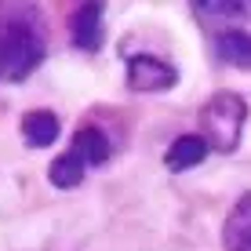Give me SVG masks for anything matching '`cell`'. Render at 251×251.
Here are the masks:
<instances>
[{"label": "cell", "instance_id": "1", "mask_svg": "<svg viewBox=\"0 0 251 251\" xmlns=\"http://www.w3.org/2000/svg\"><path fill=\"white\" fill-rule=\"evenodd\" d=\"M48 55L33 4H0V80L19 84Z\"/></svg>", "mask_w": 251, "mask_h": 251}, {"label": "cell", "instance_id": "2", "mask_svg": "<svg viewBox=\"0 0 251 251\" xmlns=\"http://www.w3.org/2000/svg\"><path fill=\"white\" fill-rule=\"evenodd\" d=\"M197 120H201V138L207 142V150L237 153L240 135H244V120H248V102L240 91H215L201 106Z\"/></svg>", "mask_w": 251, "mask_h": 251}, {"label": "cell", "instance_id": "3", "mask_svg": "<svg viewBox=\"0 0 251 251\" xmlns=\"http://www.w3.org/2000/svg\"><path fill=\"white\" fill-rule=\"evenodd\" d=\"M127 88L138 95H157V91H171L178 84V69L168 62V58L157 55H135L127 62Z\"/></svg>", "mask_w": 251, "mask_h": 251}, {"label": "cell", "instance_id": "4", "mask_svg": "<svg viewBox=\"0 0 251 251\" xmlns=\"http://www.w3.org/2000/svg\"><path fill=\"white\" fill-rule=\"evenodd\" d=\"M102 11H106V7L95 4V0L73 7V15H69L73 48H80V51H99L102 48Z\"/></svg>", "mask_w": 251, "mask_h": 251}, {"label": "cell", "instance_id": "5", "mask_svg": "<svg viewBox=\"0 0 251 251\" xmlns=\"http://www.w3.org/2000/svg\"><path fill=\"white\" fill-rule=\"evenodd\" d=\"M222 248L226 251H251V193H240L222 222Z\"/></svg>", "mask_w": 251, "mask_h": 251}, {"label": "cell", "instance_id": "6", "mask_svg": "<svg viewBox=\"0 0 251 251\" xmlns=\"http://www.w3.org/2000/svg\"><path fill=\"white\" fill-rule=\"evenodd\" d=\"M204 157H207V142L201 135H178L164 153V164H168V171H189L201 168Z\"/></svg>", "mask_w": 251, "mask_h": 251}, {"label": "cell", "instance_id": "7", "mask_svg": "<svg viewBox=\"0 0 251 251\" xmlns=\"http://www.w3.org/2000/svg\"><path fill=\"white\" fill-rule=\"evenodd\" d=\"M22 138L29 150H48L58 138V117L51 109H29V113H22Z\"/></svg>", "mask_w": 251, "mask_h": 251}, {"label": "cell", "instance_id": "8", "mask_svg": "<svg viewBox=\"0 0 251 251\" xmlns=\"http://www.w3.org/2000/svg\"><path fill=\"white\" fill-rule=\"evenodd\" d=\"M215 51H219V58L226 66L251 69V33H240V29L219 33V37H215Z\"/></svg>", "mask_w": 251, "mask_h": 251}, {"label": "cell", "instance_id": "9", "mask_svg": "<svg viewBox=\"0 0 251 251\" xmlns=\"http://www.w3.org/2000/svg\"><path fill=\"white\" fill-rule=\"evenodd\" d=\"M73 153L84 164H106L109 153H113V146H109L106 131H99V127H80V131L73 135Z\"/></svg>", "mask_w": 251, "mask_h": 251}, {"label": "cell", "instance_id": "10", "mask_svg": "<svg viewBox=\"0 0 251 251\" xmlns=\"http://www.w3.org/2000/svg\"><path fill=\"white\" fill-rule=\"evenodd\" d=\"M84 168H88V164L69 150V153H62V157H55L48 164V178H51V186H58V189H76L84 182Z\"/></svg>", "mask_w": 251, "mask_h": 251}, {"label": "cell", "instance_id": "11", "mask_svg": "<svg viewBox=\"0 0 251 251\" xmlns=\"http://www.w3.org/2000/svg\"><path fill=\"white\" fill-rule=\"evenodd\" d=\"M197 11L204 15H222V19H237V15H248V4L240 0H197Z\"/></svg>", "mask_w": 251, "mask_h": 251}]
</instances>
